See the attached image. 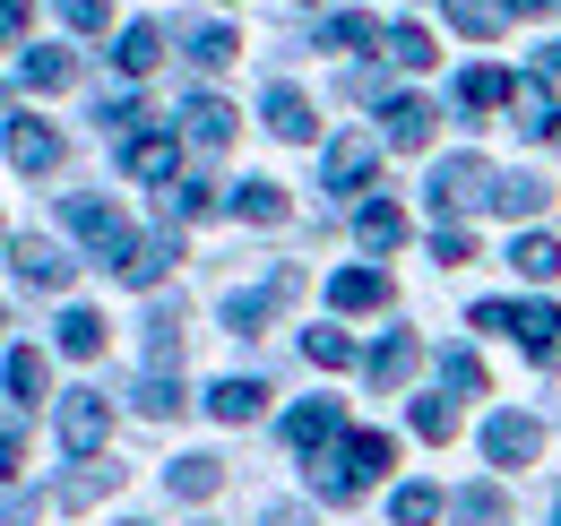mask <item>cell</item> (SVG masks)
Listing matches in <instances>:
<instances>
[{
  "label": "cell",
  "mask_w": 561,
  "mask_h": 526,
  "mask_svg": "<svg viewBox=\"0 0 561 526\" xmlns=\"http://www.w3.org/2000/svg\"><path fill=\"white\" fill-rule=\"evenodd\" d=\"M398 466V441L389 432H337V449L320 458V501H354L363 483H380Z\"/></svg>",
  "instance_id": "1"
},
{
  "label": "cell",
  "mask_w": 561,
  "mask_h": 526,
  "mask_svg": "<svg viewBox=\"0 0 561 526\" xmlns=\"http://www.w3.org/2000/svg\"><path fill=\"white\" fill-rule=\"evenodd\" d=\"M61 225H70V233L95 251V260H113V267L139 251V233L122 225V207H113V198H61Z\"/></svg>",
  "instance_id": "2"
},
{
  "label": "cell",
  "mask_w": 561,
  "mask_h": 526,
  "mask_svg": "<svg viewBox=\"0 0 561 526\" xmlns=\"http://www.w3.org/2000/svg\"><path fill=\"white\" fill-rule=\"evenodd\" d=\"M467 207H492V164L484 156H449L432 173V216H467Z\"/></svg>",
  "instance_id": "3"
},
{
  "label": "cell",
  "mask_w": 561,
  "mask_h": 526,
  "mask_svg": "<svg viewBox=\"0 0 561 526\" xmlns=\"http://www.w3.org/2000/svg\"><path fill=\"white\" fill-rule=\"evenodd\" d=\"M294 294H302V267H277L268 285H251V294H233V302H225V329H233V336H260Z\"/></svg>",
  "instance_id": "4"
},
{
  "label": "cell",
  "mask_w": 561,
  "mask_h": 526,
  "mask_svg": "<svg viewBox=\"0 0 561 526\" xmlns=\"http://www.w3.org/2000/svg\"><path fill=\"white\" fill-rule=\"evenodd\" d=\"M61 441H70V458H104V441H113V405H104V389H70V397H61Z\"/></svg>",
  "instance_id": "5"
},
{
  "label": "cell",
  "mask_w": 561,
  "mask_h": 526,
  "mask_svg": "<svg viewBox=\"0 0 561 526\" xmlns=\"http://www.w3.org/2000/svg\"><path fill=\"white\" fill-rule=\"evenodd\" d=\"M484 458L492 466H536L545 458V423H536V414H492L484 423Z\"/></svg>",
  "instance_id": "6"
},
{
  "label": "cell",
  "mask_w": 561,
  "mask_h": 526,
  "mask_svg": "<svg viewBox=\"0 0 561 526\" xmlns=\"http://www.w3.org/2000/svg\"><path fill=\"white\" fill-rule=\"evenodd\" d=\"M182 147H191L182 130H130V147H122V173H130V182H173Z\"/></svg>",
  "instance_id": "7"
},
{
  "label": "cell",
  "mask_w": 561,
  "mask_h": 526,
  "mask_svg": "<svg viewBox=\"0 0 561 526\" xmlns=\"http://www.w3.org/2000/svg\"><path fill=\"white\" fill-rule=\"evenodd\" d=\"M337 432H346V423H337V405H329V397H302V405L285 414V441H294L302 458H320V449H337Z\"/></svg>",
  "instance_id": "8"
},
{
  "label": "cell",
  "mask_w": 561,
  "mask_h": 526,
  "mask_svg": "<svg viewBox=\"0 0 561 526\" xmlns=\"http://www.w3.org/2000/svg\"><path fill=\"white\" fill-rule=\"evenodd\" d=\"M510 122H518V138H553V147H561V104H553V87H545V78H518Z\"/></svg>",
  "instance_id": "9"
},
{
  "label": "cell",
  "mask_w": 561,
  "mask_h": 526,
  "mask_svg": "<svg viewBox=\"0 0 561 526\" xmlns=\"http://www.w3.org/2000/svg\"><path fill=\"white\" fill-rule=\"evenodd\" d=\"M9 267H18V285H26V294H61V285H70V260H61L53 242H35V233L9 251Z\"/></svg>",
  "instance_id": "10"
},
{
  "label": "cell",
  "mask_w": 561,
  "mask_h": 526,
  "mask_svg": "<svg viewBox=\"0 0 561 526\" xmlns=\"http://www.w3.org/2000/svg\"><path fill=\"white\" fill-rule=\"evenodd\" d=\"M518 345H527V363L561 371V311L553 302H518Z\"/></svg>",
  "instance_id": "11"
},
{
  "label": "cell",
  "mask_w": 561,
  "mask_h": 526,
  "mask_svg": "<svg viewBox=\"0 0 561 526\" xmlns=\"http://www.w3.org/2000/svg\"><path fill=\"white\" fill-rule=\"evenodd\" d=\"M423 363V345L407 329H389L380 336V345H371V354H363V371H371V389H407V371H415Z\"/></svg>",
  "instance_id": "12"
},
{
  "label": "cell",
  "mask_w": 561,
  "mask_h": 526,
  "mask_svg": "<svg viewBox=\"0 0 561 526\" xmlns=\"http://www.w3.org/2000/svg\"><path fill=\"white\" fill-rule=\"evenodd\" d=\"M9 164H18V173H53V164H61V130H44L35 113L9 122Z\"/></svg>",
  "instance_id": "13"
},
{
  "label": "cell",
  "mask_w": 561,
  "mask_h": 526,
  "mask_svg": "<svg viewBox=\"0 0 561 526\" xmlns=\"http://www.w3.org/2000/svg\"><path fill=\"white\" fill-rule=\"evenodd\" d=\"M380 164V130H354L329 147V191H363V173Z\"/></svg>",
  "instance_id": "14"
},
{
  "label": "cell",
  "mask_w": 561,
  "mask_h": 526,
  "mask_svg": "<svg viewBox=\"0 0 561 526\" xmlns=\"http://www.w3.org/2000/svg\"><path fill=\"white\" fill-rule=\"evenodd\" d=\"M380 122H389V147H432V122H440V113H432L423 95H389Z\"/></svg>",
  "instance_id": "15"
},
{
  "label": "cell",
  "mask_w": 561,
  "mask_h": 526,
  "mask_svg": "<svg viewBox=\"0 0 561 526\" xmlns=\"http://www.w3.org/2000/svg\"><path fill=\"white\" fill-rule=\"evenodd\" d=\"M156 61H164V26H156V18L122 26V44H113V69H122V78H147Z\"/></svg>",
  "instance_id": "16"
},
{
  "label": "cell",
  "mask_w": 561,
  "mask_h": 526,
  "mask_svg": "<svg viewBox=\"0 0 561 526\" xmlns=\"http://www.w3.org/2000/svg\"><path fill=\"white\" fill-rule=\"evenodd\" d=\"M182 138H191L199 156H216V147L233 138V113H225L216 95H191V104H182Z\"/></svg>",
  "instance_id": "17"
},
{
  "label": "cell",
  "mask_w": 561,
  "mask_h": 526,
  "mask_svg": "<svg viewBox=\"0 0 561 526\" xmlns=\"http://www.w3.org/2000/svg\"><path fill=\"white\" fill-rule=\"evenodd\" d=\"M329 302H337V311H380V302H389V276H380V267H337V276H329Z\"/></svg>",
  "instance_id": "18"
},
{
  "label": "cell",
  "mask_w": 561,
  "mask_h": 526,
  "mask_svg": "<svg viewBox=\"0 0 561 526\" xmlns=\"http://www.w3.org/2000/svg\"><path fill=\"white\" fill-rule=\"evenodd\" d=\"M208 414H216V423H251V414H268V380H216Z\"/></svg>",
  "instance_id": "19"
},
{
  "label": "cell",
  "mask_w": 561,
  "mask_h": 526,
  "mask_svg": "<svg viewBox=\"0 0 561 526\" xmlns=\"http://www.w3.org/2000/svg\"><path fill=\"white\" fill-rule=\"evenodd\" d=\"M260 113H268V130H277V138H311V95H302L294 78L268 87V104H260Z\"/></svg>",
  "instance_id": "20"
},
{
  "label": "cell",
  "mask_w": 561,
  "mask_h": 526,
  "mask_svg": "<svg viewBox=\"0 0 561 526\" xmlns=\"http://www.w3.org/2000/svg\"><path fill=\"white\" fill-rule=\"evenodd\" d=\"M545 182H536V173H492V207H501V216H510V225H518V216H545Z\"/></svg>",
  "instance_id": "21"
},
{
  "label": "cell",
  "mask_w": 561,
  "mask_h": 526,
  "mask_svg": "<svg viewBox=\"0 0 561 526\" xmlns=\"http://www.w3.org/2000/svg\"><path fill=\"white\" fill-rule=\"evenodd\" d=\"M354 233H363V251H398L407 242V207L371 198V207H354Z\"/></svg>",
  "instance_id": "22"
},
{
  "label": "cell",
  "mask_w": 561,
  "mask_h": 526,
  "mask_svg": "<svg viewBox=\"0 0 561 526\" xmlns=\"http://www.w3.org/2000/svg\"><path fill=\"white\" fill-rule=\"evenodd\" d=\"M182 405H191V389H182V363H147L139 414H182Z\"/></svg>",
  "instance_id": "23"
},
{
  "label": "cell",
  "mask_w": 561,
  "mask_h": 526,
  "mask_svg": "<svg viewBox=\"0 0 561 526\" xmlns=\"http://www.w3.org/2000/svg\"><path fill=\"white\" fill-rule=\"evenodd\" d=\"M233 216H251V225H285L294 216V198H285V182H242V191L225 198Z\"/></svg>",
  "instance_id": "24"
},
{
  "label": "cell",
  "mask_w": 561,
  "mask_h": 526,
  "mask_svg": "<svg viewBox=\"0 0 561 526\" xmlns=\"http://www.w3.org/2000/svg\"><path fill=\"white\" fill-rule=\"evenodd\" d=\"M449 526H510V501L492 483H467V492H449Z\"/></svg>",
  "instance_id": "25"
},
{
  "label": "cell",
  "mask_w": 561,
  "mask_h": 526,
  "mask_svg": "<svg viewBox=\"0 0 561 526\" xmlns=\"http://www.w3.org/2000/svg\"><path fill=\"white\" fill-rule=\"evenodd\" d=\"M458 95H467L476 113H501V104L518 95V78H510V69H492V61H476V69H467V78H458Z\"/></svg>",
  "instance_id": "26"
},
{
  "label": "cell",
  "mask_w": 561,
  "mask_h": 526,
  "mask_svg": "<svg viewBox=\"0 0 561 526\" xmlns=\"http://www.w3.org/2000/svg\"><path fill=\"white\" fill-rule=\"evenodd\" d=\"M389 518L398 526H432V518H449V492H440V483H398Z\"/></svg>",
  "instance_id": "27"
},
{
  "label": "cell",
  "mask_w": 561,
  "mask_h": 526,
  "mask_svg": "<svg viewBox=\"0 0 561 526\" xmlns=\"http://www.w3.org/2000/svg\"><path fill=\"white\" fill-rule=\"evenodd\" d=\"M510 267L536 276V285H553V276H561V242H553V233H518V242H510Z\"/></svg>",
  "instance_id": "28"
},
{
  "label": "cell",
  "mask_w": 561,
  "mask_h": 526,
  "mask_svg": "<svg viewBox=\"0 0 561 526\" xmlns=\"http://www.w3.org/2000/svg\"><path fill=\"white\" fill-rule=\"evenodd\" d=\"M242 61V35H233V26H191V69H233Z\"/></svg>",
  "instance_id": "29"
},
{
  "label": "cell",
  "mask_w": 561,
  "mask_h": 526,
  "mask_svg": "<svg viewBox=\"0 0 561 526\" xmlns=\"http://www.w3.org/2000/svg\"><path fill=\"white\" fill-rule=\"evenodd\" d=\"M44 389H53V363H44V345H18V354H9V397H18V405H35Z\"/></svg>",
  "instance_id": "30"
},
{
  "label": "cell",
  "mask_w": 561,
  "mask_h": 526,
  "mask_svg": "<svg viewBox=\"0 0 561 526\" xmlns=\"http://www.w3.org/2000/svg\"><path fill=\"white\" fill-rule=\"evenodd\" d=\"M164 483H173L182 501H216V483H225V466H216V458H173V466H164Z\"/></svg>",
  "instance_id": "31"
},
{
  "label": "cell",
  "mask_w": 561,
  "mask_h": 526,
  "mask_svg": "<svg viewBox=\"0 0 561 526\" xmlns=\"http://www.w3.org/2000/svg\"><path fill=\"white\" fill-rule=\"evenodd\" d=\"M173 260H182V242H173V225H164L156 242H139V251L122 260V276H130V285H156V276H164V267H173Z\"/></svg>",
  "instance_id": "32"
},
{
  "label": "cell",
  "mask_w": 561,
  "mask_h": 526,
  "mask_svg": "<svg viewBox=\"0 0 561 526\" xmlns=\"http://www.w3.org/2000/svg\"><path fill=\"white\" fill-rule=\"evenodd\" d=\"M61 354H70V363H95V354H104V311H70V320H61Z\"/></svg>",
  "instance_id": "33"
},
{
  "label": "cell",
  "mask_w": 561,
  "mask_h": 526,
  "mask_svg": "<svg viewBox=\"0 0 561 526\" xmlns=\"http://www.w3.org/2000/svg\"><path fill=\"white\" fill-rule=\"evenodd\" d=\"M371 35H380V18H363V9H346V18H329V26H320V53H363Z\"/></svg>",
  "instance_id": "34"
},
{
  "label": "cell",
  "mask_w": 561,
  "mask_h": 526,
  "mask_svg": "<svg viewBox=\"0 0 561 526\" xmlns=\"http://www.w3.org/2000/svg\"><path fill=\"white\" fill-rule=\"evenodd\" d=\"M458 432V397L440 389V397H415V441H449Z\"/></svg>",
  "instance_id": "35"
},
{
  "label": "cell",
  "mask_w": 561,
  "mask_h": 526,
  "mask_svg": "<svg viewBox=\"0 0 561 526\" xmlns=\"http://www.w3.org/2000/svg\"><path fill=\"white\" fill-rule=\"evenodd\" d=\"M380 44H389V61H398V69H432V61H440V53H432V35H423V26H389V35H380Z\"/></svg>",
  "instance_id": "36"
},
{
  "label": "cell",
  "mask_w": 561,
  "mask_h": 526,
  "mask_svg": "<svg viewBox=\"0 0 561 526\" xmlns=\"http://www.w3.org/2000/svg\"><path fill=\"white\" fill-rule=\"evenodd\" d=\"M501 18H510V0H449V26H467V35H501Z\"/></svg>",
  "instance_id": "37"
},
{
  "label": "cell",
  "mask_w": 561,
  "mask_h": 526,
  "mask_svg": "<svg viewBox=\"0 0 561 526\" xmlns=\"http://www.w3.org/2000/svg\"><path fill=\"white\" fill-rule=\"evenodd\" d=\"M302 354L320 363V371H346L354 363V345H346V329H302Z\"/></svg>",
  "instance_id": "38"
},
{
  "label": "cell",
  "mask_w": 561,
  "mask_h": 526,
  "mask_svg": "<svg viewBox=\"0 0 561 526\" xmlns=\"http://www.w3.org/2000/svg\"><path fill=\"white\" fill-rule=\"evenodd\" d=\"M70 78H78L70 53H26V87H35V95H53V87H70Z\"/></svg>",
  "instance_id": "39"
},
{
  "label": "cell",
  "mask_w": 561,
  "mask_h": 526,
  "mask_svg": "<svg viewBox=\"0 0 561 526\" xmlns=\"http://www.w3.org/2000/svg\"><path fill=\"white\" fill-rule=\"evenodd\" d=\"M216 207V182H164V225L173 216H208Z\"/></svg>",
  "instance_id": "40"
},
{
  "label": "cell",
  "mask_w": 561,
  "mask_h": 526,
  "mask_svg": "<svg viewBox=\"0 0 561 526\" xmlns=\"http://www.w3.org/2000/svg\"><path fill=\"white\" fill-rule=\"evenodd\" d=\"M440 389L476 397V389H484V363H476V354H467V345H449V354H440Z\"/></svg>",
  "instance_id": "41"
},
{
  "label": "cell",
  "mask_w": 561,
  "mask_h": 526,
  "mask_svg": "<svg viewBox=\"0 0 561 526\" xmlns=\"http://www.w3.org/2000/svg\"><path fill=\"white\" fill-rule=\"evenodd\" d=\"M432 260H440V267H467V260H476V233H467L458 216H440V233H432Z\"/></svg>",
  "instance_id": "42"
},
{
  "label": "cell",
  "mask_w": 561,
  "mask_h": 526,
  "mask_svg": "<svg viewBox=\"0 0 561 526\" xmlns=\"http://www.w3.org/2000/svg\"><path fill=\"white\" fill-rule=\"evenodd\" d=\"M113 483H122V466H78L70 483H61V501H70V510H87V501H95V492H113Z\"/></svg>",
  "instance_id": "43"
},
{
  "label": "cell",
  "mask_w": 561,
  "mask_h": 526,
  "mask_svg": "<svg viewBox=\"0 0 561 526\" xmlns=\"http://www.w3.org/2000/svg\"><path fill=\"white\" fill-rule=\"evenodd\" d=\"M476 329L484 336H518V302H476Z\"/></svg>",
  "instance_id": "44"
},
{
  "label": "cell",
  "mask_w": 561,
  "mask_h": 526,
  "mask_svg": "<svg viewBox=\"0 0 561 526\" xmlns=\"http://www.w3.org/2000/svg\"><path fill=\"white\" fill-rule=\"evenodd\" d=\"M35 26V0H0V44H18Z\"/></svg>",
  "instance_id": "45"
},
{
  "label": "cell",
  "mask_w": 561,
  "mask_h": 526,
  "mask_svg": "<svg viewBox=\"0 0 561 526\" xmlns=\"http://www.w3.org/2000/svg\"><path fill=\"white\" fill-rule=\"evenodd\" d=\"M95 122H104V130H139L147 113H139V95H113V104H104V113H95Z\"/></svg>",
  "instance_id": "46"
},
{
  "label": "cell",
  "mask_w": 561,
  "mask_h": 526,
  "mask_svg": "<svg viewBox=\"0 0 561 526\" xmlns=\"http://www.w3.org/2000/svg\"><path fill=\"white\" fill-rule=\"evenodd\" d=\"M61 18H70L78 35H95V26H104V0H61Z\"/></svg>",
  "instance_id": "47"
},
{
  "label": "cell",
  "mask_w": 561,
  "mask_h": 526,
  "mask_svg": "<svg viewBox=\"0 0 561 526\" xmlns=\"http://www.w3.org/2000/svg\"><path fill=\"white\" fill-rule=\"evenodd\" d=\"M18 474V432H0V483Z\"/></svg>",
  "instance_id": "48"
},
{
  "label": "cell",
  "mask_w": 561,
  "mask_h": 526,
  "mask_svg": "<svg viewBox=\"0 0 561 526\" xmlns=\"http://www.w3.org/2000/svg\"><path fill=\"white\" fill-rule=\"evenodd\" d=\"M268 526H311V510H294V501H285V510H268Z\"/></svg>",
  "instance_id": "49"
},
{
  "label": "cell",
  "mask_w": 561,
  "mask_h": 526,
  "mask_svg": "<svg viewBox=\"0 0 561 526\" xmlns=\"http://www.w3.org/2000/svg\"><path fill=\"white\" fill-rule=\"evenodd\" d=\"M545 9H561V0H510V18H545Z\"/></svg>",
  "instance_id": "50"
},
{
  "label": "cell",
  "mask_w": 561,
  "mask_h": 526,
  "mask_svg": "<svg viewBox=\"0 0 561 526\" xmlns=\"http://www.w3.org/2000/svg\"><path fill=\"white\" fill-rule=\"evenodd\" d=\"M553 526H561V501H553Z\"/></svg>",
  "instance_id": "51"
}]
</instances>
